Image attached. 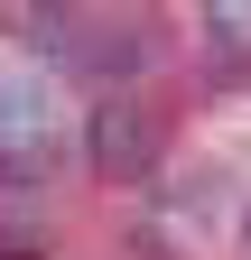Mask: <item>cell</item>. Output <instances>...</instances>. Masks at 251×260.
Wrapping results in <instances>:
<instances>
[{"label": "cell", "mask_w": 251, "mask_h": 260, "mask_svg": "<svg viewBox=\"0 0 251 260\" xmlns=\"http://www.w3.org/2000/svg\"><path fill=\"white\" fill-rule=\"evenodd\" d=\"M159 149H168V121L149 112L140 93H103V103L84 112V158H93V177H149Z\"/></svg>", "instance_id": "cell-1"}, {"label": "cell", "mask_w": 251, "mask_h": 260, "mask_svg": "<svg viewBox=\"0 0 251 260\" xmlns=\"http://www.w3.org/2000/svg\"><path fill=\"white\" fill-rule=\"evenodd\" d=\"M47 149H56V121L38 75H0V177H38Z\"/></svg>", "instance_id": "cell-2"}, {"label": "cell", "mask_w": 251, "mask_h": 260, "mask_svg": "<svg viewBox=\"0 0 251 260\" xmlns=\"http://www.w3.org/2000/svg\"><path fill=\"white\" fill-rule=\"evenodd\" d=\"M38 251H47V214L0 195V260H38Z\"/></svg>", "instance_id": "cell-3"}]
</instances>
